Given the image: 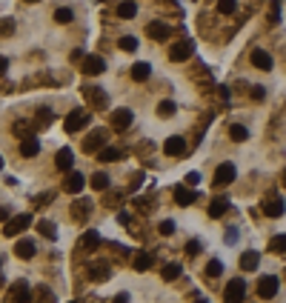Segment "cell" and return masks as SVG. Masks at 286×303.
Wrapping results in <instances>:
<instances>
[{"label":"cell","instance_id":"6da1fadb","mask_svg":"<svg viewBox=\"0 0 286 303\" xmlns=\"http://www.w3.org/2000/svg\"><path fill=\"white\" fill-rule=\"evenodd\" d=\"M243 295H246V280L232 278L229 286L223 289V303H243Z\"/></svg>","mask_w":286,"mask_h":303},{"label":"cell","instance_id":"7a4b0ae2","mask_svg":"<svg viewBox=\"0 0 286 303\" xmlns=\"http://www.w3.org/2000/svg\"><path fill=\"white\" fill-rule=\"evenodd\" d=\"M278 289H281V283H278L275 275H263V278L258 280V298H261V301H272L275 295H278Z\"/></svg>","mask_w":286,"mask_h":303},{"label":"cell","instance_id":"3957f363","mask_svg":"<svg viewBox=\"0 0 286 303\" xmlns=\"http://www.w3.org/2000/svg\"><path fill=\"white\" fill-rule=\"evenodd\" d=\"M89 120H92V115L86 112V109H75V112H69L63 126H66V132H80V129L89 126Z\"/></svg>","mask_w":286,"mask_h":303},{"label":"cell","instance_id":"277c9868","mask_svg":"<svg viewBox=\"0 0 286 303\" xmlns=\"http://www.w3.org/2000/svg\"><path fill=\"white\" fill-rule=\"evenodd\" d=\"M29 226H32V218H29V215H14V218L6 221L3 234H6V237H14V234H20L23 229H29Z\"/></svg>","mask_w":286,"mask_h":303},{"label":"cell","instance_id":"5b68a950","mask_svg":"<svg viewBox=\"0 0 286 303\" xmlns=\"http://www.w3.org/2000/svg\"><path fill=\"white\" fill-rule=\"evenodd\" d=\"M83 97H86V103H89L92 109H106V103H109L106 92L97 89V86H83Z\"/></svg>","mask_w":286,"mask_h":303},{"label":"cell","instance_id":"8992f818","mask_svg":"<svg viewBox=\"0 0 286 303\" xmlns=\"http://www.w3.org/2000/svg\"><path fill=\"white\" fill-rule=\"evenodd\" d=\"M103 143H106V132H103V129H95L89 138L83 140V152H86V154H97V152L103 149Z\"/></svg>","mask_w":286,"mask_h":303},{"label":"cell","instance_id":"52a82bcc","mask_svg":"<svg viewBox=\"0 0 286 303\" xmlns=\"http://www.w3.org/2000/svg\"><path fill=\"white\" fill-rule=\"evenodd\" d=\"M80 72L83 75H103L106 72V60L97 58V55H86L83 63H80Z\"/></svg>","mask_w":286,"mask_h":303},{"label":"cell","instance_id":"ba28073f","mask_svg":"<svg viewBox=\"0 0 286 303\" xmlns=\"http://www.w3.org/2000/svg\"><path fill=\"white\" fill-rule=\"evenodd\" d=\"M235 175H238L235 163H220L215 169V186H229V183L235 180Z\"/></svg>","mask_w":286,"mask_h":303},{"label":"cell","instance_id":"9c48e42d","mask_svg":"<svg viewBox=\"0 0 286 303\" xmlns=\"http://www.w3.org/2000/svg\"><path fill=\"white\" fill-rule=\"evenodd\" d=\"M192 52H194L192 40H178V43H175V46L169 49V60H175V63H181V60L192 58Z\"/></svg>","mask_w":286,"mask_h":303},{"label":"cell","instance_id":"30bf717a","mask_svg":"<svg viewBox=\"0 0 286 303\" xmlns=\"http://www.w3.org/2000/svg\"><path fill=\"white\" fill-rule=\"evenodd\" d=\"M284 212H286L284 198H278V195H269V198L263 200V215H266V218H281Z\"/></svg>","mask_w":286,"mask_h":303},{"label":"cell","instance_id":"8fae6325","mask_svg":"<svg viewBox=\"0 0 286 303\" xmlns=\"http://www.w3.org/2000/svg\"><path fill=\"white\" fill-rule=\"evenodd\" d=\"M9 301L11 303H29L32 301V289L23 280H17V283H11V289H9Z\"/></svg>","mask_w":286,"mask_h":303},{"label":"cell","instance_id":"7c38bea8","mask_svg":"<svg viewBox=\"0 0 286 303\" xmlns=\"http://www.w3.org/2000/svg\"><path fill=\"white\" fill-rule=\"evenodd\" d=\"M83 186H86V177L80 175V172H69L66 180H63V189H66L69 195H80Z\"/></svg>","mask_w":286,"mask_h":303},{"label":"cell","instance_id":"4fadbf2b","mask_svg":"<svg viewBox=\"0 0 286 303\" xmlns=\"http://www.w3.org/2000/svg\"><path fill=\"white\" fill-rule=\"evenodd\" d=\"M252 66L261 72H269L272 69V55L266 49H252Z\"/></svg>","mask_w":286,"mask_h":303},{"label":"cell","instance_id":"5bb4252c","mask_svg":"<svg viewBox=\"0 0 286 303\" xmlns=\"http://www.w3.org/2000/svg\"><path fill=\"white\" fill-rule=\"evenodd\" d=\"M132 120H135V115H132L129 109H114V112H112V126L117 129V132L129 129V126H132Z\"/></svg>","mask_w":286,"mask_h":303},{"label":"cell","instance_id":"9a60e30c","mask_svg":"<svg viewBox=\"0 0 286 303\" xmlns=\"http://www.w3.org/2000/svg\"><path fill=\"white\" fill-rule=\"evenodd\" d=\"M163 152H166L169 157H178V154L186 152V140H183L181 135H172V138H166V143H163Z\"/></svg>","mask_w":286,"mask_h":303},{"label":"cell","instance_id":"2e32d148","mask_svg":"<svg viewBox=\"0 0 286 303\" xmlns=\"http://www.w3.org/2000/svg\"><path fill=\"white\" fill-rule=\"evenodd\" d=\"M55 166L60 172H72V166H75V152L72 149H60L55 157Z\"/></svg>","mask_w":286,"mask_h":303},{"label":"cell","instance_id":"e0dca14e","mask_svg":"<svg viewBox=\"0 0 286 303\" xmlns=\"http://www.w3.org/2000/svg\"><path fill=\"white\" fill-rule=\"evenodd\" d=\"M194 200H197V192H192L186 186H175V203L178 206H192Z\"/></svg>","mask_w":286,"mask_h":303},{"label":"cell","instance_id":"ac0fdd59","mask_svg":"<svg viewBox=\"0 0 286 303\" xmlns=\"http://www.w3.org/2000/svg\"><path fill=\"white\" fill-rule=\"evenodd\" d=\"M40 152V140L34 138V135H26V138L20 140V154L23 157H34Z\"/></svg>","mask_w":286,"mask_h":303},{"label":"cell","instance_id":"d6986e66","mask_svg":"<svg viewBox=\"0 0 286 303\" xmlns=\"http://www.w3.org/2000/svg\"><path fill=\"white\" fill-rule=\"evenodd\" d=\"M146 35L152 37V40H166V37L172 35V26L158 23V20H155V23H149V26H146Z\"/></svg>","mask_w":286,"mask_h":303},{"label":"cell","instance_id":"ffe728a7","mask_svg":"<svg viewBox=\"0 0 286 303\" xmlns=\"http://www.w3.org/2000/svg\"><path fill=\"white\" fill-rule=\"evenodd\" d=\"M258 263H261V255H258V252H252V249L240 255V269H243V272H255Z\"/></svg>","mask_w":286,"mask_h":303},{"label":"cell","instance_id":"44dd1931","mask_svg":"<svg viewBox=\"0 0 286 303\" xmlns=\"http://www.w3.org/2000/svg\"><path fill=\"white\" fill-rule=\"evenodd\" d=\"M123 157V152L114 149V146H103L100 152H97V160H103V163H114V160H120Z\"/></svg>","mask_w":286,"mask_h":303},{"label":"cell","instance_id":"7402d4cb","mask_svg":"<svg viewBox=\"0 0 286 303\" xmlns=\"http://www.w3.org/2000/svg\"><path fill=\"white\" fill-rule=\"evenodd\" d=\"M14 255L20 257V260H32L34 257V243L32 240H20V243L14 246Z\"/></svg>","mask_w":286,"mask_h":303},{"label":"cell","instance_id":"603a6c76","mask_svg":"<svg viewBox=\"0 0 286 303\" xmlns=\"http://www.w3.org/2000/svg\"><path fill=\"white\" fill-rule=\"evenodd\" d=\"M152 263H155V255H152V252H137V255H135V269H137V272L152 269Z\"/></svg>","mask_w":286,"mask_h":303},{"label":"cell","instance_id":"cb8c5ba5","mask_svg":"<svg viewBox=\"0 0 286 303\" xmlns=\"http://www.w3.org/2000/svg\"><path fill=\"white\" fill-rule=\"evenodd\" d=\"M137 14V3L135 0H123L120 6H117V17H123V20H132Z\"/></svg>","mask_w":286,"mask_h":303},{"label":"cell","instance_id":"d4e9b609","mask_svg":"<svg viewBox=\"0 0 286 303\" xmlns=\"http://www.w3.org/2000/svg\"><path fill=\"white\" fill-rule=\"evenodd\" d=\"M229 209V200L226 198H215L209 203V218H223V212Z\"/></svg>","mask_w":286,"mask_h":303},{"label":"cell","instance_id":"484cf974","mask_svg":"<svg viewBox=\"0 0 286 303\" xmlns=\"http://www.w3.org/2000/svg\"><path fill=\"white\" fill-rule=\"evenodd\" d=\"M89 278H92V280H97V283H103V280L109 278V266H106V263H92Z\"/></svg>","mask_w":286,"mask_h":303},{"label":"cell","instance_id":"4316f807","mask_svg":"<svg viewBox=\"0 0 286 303\" xmlns=\"http://www.w3.org/2000/svg\"><path fill=\"white\" fill-rule=\"evenodd\" d=\"M229 138L235 140V143H243V140L249 138V132H246V126H240V123H232L229 126Z\"/></svg>","mask_w":286,"mask_h":303},{"label":"cell","instance_id":"83f0119b","mask_svg":"<svg viewBox=\"0 0 286 303\" xmlns=\"http://www.w3.org/2000/svg\"><path fill=\"white\" fill-rule=\"evenodd\" d=\"M149 75H152V66H149V63H135V66H132V77H135V80H146Z\"/></svg>","mask_w":286,"mask_h":303},{"label":"cell","instance_id":"f1b7e54d","mask_svg":"<svg viewBox=\"0 0 286 303\" xmlns=\"http://www.w3.org/2000/svg\"><path fill=\"white\" fill-rule=\"evenodd\" d=\"M269 252H275V255H286V234H278V237L269 240Z\"/></svg>","mask_w":286,"mask_h":303},{"label":"cell","instance_id":"f546056e","mask_svg":"<svg viewBox=\"0 0 286 303\" xmlns=\"http://www.w3.org/2000/svg\"><path fill=\"white\" fill-rule=\"evenodd\" d=\"M175 112H178V106L172 103V100H160V103H158V115L160 117H172Z\"/></svg>","mask_w":286,"mask_h":303},{"label":"cell","instance_id":"4dcf8cb0","mask_svg":"<svg viewBox=\"0 0 286 303\" xmlns=\"http://www.w3.org/2000/svg\"><path fill=\"white\" fill-rule=\"evenodd\" d=\"M106 186H109V177L103 175V172L92 175V189H97V192H106Z\"/></svg>","mask_w":286,"mask_h":303},{"label":"cell","instance_id":"1f68e13d","mask_svg":"<svg viewBox=\"0 0 286 303\" xmlns=\"http://www.w3.org/2000/svg\"><path fill=\"white\" fill-rule=\"evenodd\" d=\"M217 275H223V263L220 260H209L206 263V278H217Z\"/></svg>","mask_w":286,"mask_h":303},{"label":"cell","instance_id":"d6a6232c","mask_svg":"<svg viewBox=\"0 0 286 303\" xmlns=\"http://www.w3.org/2000/svg\"><path fill=\"white\" fill-rule=\"evenodd\" d=\"M238 9V0H217V12L220 14H232Z\"/></svg>","mask_w":286,"mask_h":303},{"label":"cell","instance_id":"836d02e7","mask_svg":"<svg viewBox=\"0 0 286 303\" xmlns=\"http://www.w3.org/2000/svg\"><path fill=\"white\" fill-rule=\"evenodd\" d=\"M160 275H163V280H175L178 275H181V266H178V263H166Z\"/></svg>","mask_w":286,"mask_h":303},{"label":"cell","instance_id":"e575fe53","mask_svg":"<svg viewBox=\"0 0 286 303\" xmlns=\"http://www.w3.org/2000/svg\"><path fill=\"white\" fill-rule=\"evenodd\" d=\"M37 229H40V234H46V237H52V240L57 237V232H55V223H52V221H40V223H37Z\"/></svg>","mask_w":286,"mask_h":303},{"label":"cell","instance_id":"d590c367","mask_svg":"<svg viewBox=\"0 0 286 303\" xmlns=\"http://www.w3.org/2000/svg\"><path fill=\"white\" fill-rule=\"evenodd\" d=\"M55 20L57 23H72V20H75V12H72V9H57Z\"/></svg>","mask_w":286,"mask_h":303},{"label":"cell","instance_id":"8d00e7d4","mask_svg":"<svg viewBox=\"0 0 286 303\" xmlns=\"http://www.w3.org/2000/svg\"><path fill=\"white\" fill-rule=\"evenodd\" d=\"M117 46L123 49V52H135V49H137V40L126 35V37H120V40H117Z\"/></svg>","mask_w":286,"mask_h":303},{"label":"cell","instance_id":"74e56055","mask_svg":"<svg viewBox=\"0 0 286 303\" xmlns=\"http://www.w3.org/2000/svg\"><path fill=\"white\" fill-rule=\"evenodd\" d=\"M97 243H100V234L97 232H86L83 234V246H86V249H95Z\"/></svg>","mask_w":286,"mask_h":303},{"label":"cell","instance_id":"f35d334b","mask_svg":"<svg viewBox=\"0 0 286 303\" xmlns=\"http://www.w3.org/2000/svg\"><path fill=\"white\" fill-rule=\"evenodd\" d=\"M11 35H14V20H9V17L0 20V37H11Z\"/></svg>","mask_w":286,"mask_h":303},{"label":"cell","instance_id":"ab89813d","mask_svg":"<svg viewBox=\"0 0 286 303\" xmlns=\"http://www.w3.org/2000/svg\"><path fill=\"white\" fill-rule=\"evenodd\" d=\"M92 209V203H86V200H80V203H75V218H86V212Z\"/></svg>","mask_w":286,"mask_h":303},{"label":"cell","instance_id":"60d3db41","mask_svg":"<svg viewBox=\"0 0 286 303\" xmlns=\"http://www.w3.org/2000/svg\"><path fill=\"white\" fill-rule=\"evenodd\" d=\"M37 123H40V126H49V123H52V112H49V109H40V112H37Z\"/></svg>","mask_w":286,"mask_h":303},{"label":"cell","instance_id":"b9f144b4","mask_svg":"<svg viewBox=\"0 0 286 303\" xmlns=\"http://www.w3.org/2000/svg\"><path fill=\"white\" fill-rule=\"evenodd\" d=\"M269 14H272V20L278 23V17H281V0H272V6H269Z\"/></svg>","mask_w":286,"mask_h":303},{"label":"cell","instance_id":"7bdbcfd3","mask_svg":"<svg viewBox=\"0 0 286 303\" xmlns=\"http://www.w3.org/2000/svg\"><path fill=\"white\" fill-rule=\"evenodd\" d=\"M172 232H175V223H172V221H163V223H160V234H163V237H169Z\"/></svg>","mask_w":286,"mask_h":303},{"label":"cell","instance_id":"ee69618b","mask_svg":"<svg viewBox=\"0 0 286 303\" xmlns=\"http://www.w3.org/2000/svg\"><path fill=\"white\" fill-rule=\"evenodd\" d=\"M197 252H200V243H197V240H189V243H186V255L194 257Z\"/></svg>","mask_w":286,"mask_h":303},{"label":"cell","instance_id":"f6af8a7d","mask_svg":"<svg viewBox=\"0 0 286 303\" xmlns=\"http://www.w3.org/2000/svg\"><path fill=\"white\" fill-rule=\"evenodd\" d=\"M252 97H255V100H263V97H266V89H263V86H252Z\"/></svg>","mask_w":286,"mask_h":303},{"label":"cell","instance_id":"bcb514c9","mask_svg":"<svg viewBox=\"0 0 286 303\" xmlns=\"http://www.w3.org/2000/svg\"><path fill=\"white\" fill-rule=\"evenodd\" d=\"M37 295H40V303H55V301H52V292L46 289V286H40V292H37Z\"/></svg>","mask_w":286,"mask_h":303},{"label":"cell","instance_id":"7dc6e473","mask_svg":"<svg viewBox=\"0 0 286 303\" xmlns=\"http://www.w3.org/2000/svg\"><path fill=\"white\" fill-rule=\"evenodd\" d=\"M223 240H226V243H238V232H235V229H229V232L223 234Z\"/></svg>","mask_w":286,"mask_h":303},{"label":"cell","instance_id":"c3c4849f","mask_svg":"<svg viewBox=\"0 0 286 303\" xmlns=\"http://www.w3.org/2000/svg\"><path fill=\"white\" fill-rule=\"evenodd\" d=\"M217 92H220V100H232V92H229V86H220Z\"/></svg>","mask_w":286,"mask_h":303},{"label":"cell","instance_id":"681fc988","mask_svg":"<svg viewBox=\"0 0 286 303\" xmlns=\"http://www.w3.org/2000/svg\"><path fill=\"white\" fill-rule=\"evenodd\" d=\"M197 180H200V175H197V172H192V175H186V183H192V186L197 183Z\"/></svg>","mask_w":286,"mask_h":303},{"label":"cell","instance_id":"f907efd6","mask_svg":"<svg viewBox=\"0 0 286 303\" xmlns=\"http://www.w3.org/2000/svg\"><path fill=\"white\" fill-rule=\"evenodd\" d=\"M112 303H129V295H126V292H120V295H117Z\"/></svg>","mask_w":286,"mask_h":303},{"label":"cell","instance_id":"816d5d0a","mask_svg":"<svg viewBox=\"0 0 286 303\" xmlns=\"http://www.w3.org/2000/svg\"><path fill=\"white\" fill-rule=\"evenodd\" d=\"M9 218H11V212H9V209H0V221L6 223V221H9Z\"/></svg>","mask_w":286,"mask_h":303},{"label":"cell","instance_id":"f5cc1de1","mask_svg":"<svg viewBox=\"0 0 286 303\" xmlns=\"http://www.w3.org/2000/svg\"><path fill=\"white\" fill-rule=\"evenodd\" d=\"M6 69H9V60H6V58H0V75H3Z\"/></svg>","mask_w":286,"mask_h":303},{"label":"cell","instance_id":"db71d44e","mask_svg":"<svg viewBox=\"0 0 286 303\" xmlns=\"http://www.w3.org/2000/svg\"><path fill=\"white\" fill-rule=\"evenodd\" d=\"M281 180H284V186H286V169H284V175H281Z\"/></svg>","mask_w":286,"mask_h":303},{"label":"cell","instance_id":"11a10c76","mask_svg":"<svg viewBox=\"0 0 286 303\" xmlns=\"http://www.w3.org/2000/svg\"><path fill=\"white\" fill-rule=\"evenodd\" d=\"M0 169H3V157H0Z\"/></svg>","mask_w":286,"mask_h":303},{"label":"cell","instance_id":"9f6ffc18","mask_svg":"<svg viewBox=\"0 0 286 303\" xmlns=\"http://www.w3.org/2000/svg\"><path fill=\"white\" fill-rule=\"evenodd\" d=\"M26 3H37V0H26Z\"/></svg>","mask_w":286,"mask_h":303},{"label":"cell","instance_id":"6f0895ef","mask_svg":"<svg viewBox=\"0 0 286 303\" xmlns=\"http://www.w3.org/2000/svg\"><path fill=\"white\" fill-rule=\"evenodd\" d=\"M100 3H103V0H100Z\"/></svg>","mask_w":286,"mask_h":303}]
</instances>
